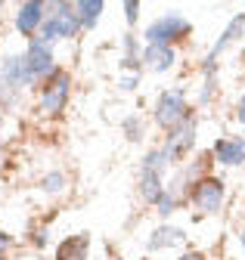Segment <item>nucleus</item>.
Instances as JSON below:
<instances>
[{"instance_id": "1", "label": "nucleus", "mask_w": 245, "mask_h": 260, "mask_svg": "<svg viewBox=\"0 0 245 260\" xmlns=\"http://www.w3.org/2000/svg\"><path fill=\"white\" fill-rule=\"evenodd\" d=\"M227 202V183L221 177H211V174H202L193 186H190V195H187V205L199 214V217H214L221 214Z\"/></svg>"}, {"instance_id": "2", "label": "nucleus", "mask_w": 245, "mask_h": 260, "mask_svg": "<svg viewBox=\"0 0 245 260\" xmlns=\"http://www.w3.org/2000/svg\"><path fill=\"white\" fill-rule=\"evenodd\" d=\"M193 35V22L180 13H165L159 19H152L146 28H143V41L146 44H162V47H174V44H183Z\"/></svg>"}, {"instance_id": "3", "label": "nucleus", "mask_w": 245, "mask_h": 260, "mask_svg": "<svg viewBox=\"0 0 245 260\" xmlns=\"http://www.w3.org/2000/svg\"><path fill=\"white\" fill-rule=\"evenodd\" d=\"M69 100H72V75H69L66 69H56V72L41 84L38 109H41V115H47V118H59V115L66 112Z\"/></svg>"}, {"instance_id": "4", "label": "nucleus", "mask_w": 245, "mask_h": 260, "mask_svg": "<svg viewBox=\"0 0 245 260\" xmlns=\"http://www.w3.org/2000/svg\"><path fill=\"white\" fill-rule=\"evenodd\" d=\"M190 100H187V93H183L180 87L174 90H162L159 93V100H156V109H152V118H156V124L165 130H174L180 127L183 121H190Z\"/></svg>"}, {"instance_id": "5", "label": "nucleus", "mask_w": 245, "mask_h": 260, "mask_svg": "<svg viewBox=\"0 0 245 260\" xmlns=\"http://www.w3.org/2000/svg\"><path fill=\"white\" fill-rule=\"evenodd\" d=\"M81 19L75 13V4L69 0V4H63L59 10H50L47 19H44V28L38 31V35L50 44H59V41H75L81 35Z\"/></svg>"}, {"instance_id": "6", "label": "nucleus", "mask_w": 245, "mask_h": 260, "mask_svg": "<svg viewBox=\"0 0 245 260\" xmlns=\"http://www.w3.org/2000/svg\"><path fill=\"white\" fill-rule=\"evenodd\" d=\"M242 38H245V13H239V16H233V19L227 22V28L221 31V38L214 41V47L208 50L202 72H205V75H218V59H221L233 44H239Z\"/></svg>"}, {"instance_id": "7", "label": "nucleus", "mask_w": 245, "mask_h": 260, "mask_svg": "<svg viewBox=\"0 0 245 260\" xmlns=\"http://www.w3.org/2000/svg\"><path fill=\"white\" fill-rule=\"evenodd\" d=\"M53 47H56V44L44 41L41 35H35L32 41H28L25 56H28V65H32V75H35L38 84H44V81L59 69V65H56V56H53Z\"/></svg>"}, {"instance_id": "8", "label": "nucleus", "mask_w": 245, "mask_h": 260, "mask_svg": "<svg viewBox=\"0 0 245 260\" xmlns=\"http://www.w3.org/2000/svg\"><path fill=\"white\" fill-rule=\"evenodd\" d=\"M44 19H47V0H22L19 10H16L13 25H16V31L22 38L32 41L38 31L44 28Z\"/></svg>"}, {"instance_id": "9", "label": "nucleus", "mask_w": 245, "mask_h": 260, "mask_svg": "<svg viewBox=\"0 0 245 260\" xmlns=\"http://www.w3.org/2000/svg\"><path fill=\"white\" fill-rule=\"evenodd\" d=\"M162 149L168 152V158L174 161H183L193 149H196V121L190 118V121H183L180 127H174V130H168V137H165V143H162Z\"/></svg>"}, {"instance_id": "10", "label": "nucleus", "mask_w": 245, "mask_h": 260, "mask_svg": "<svg viewBox=\"0 0 245 260\" xmlns=\"http://www.w3.org/2000/svg\"><path fill=\"white\" fill-rule=\"evenodd\" d=\"M211 158L221 168H242L245 165V140L239 137H221L211 146Z\"/></svg>"}, {"instance_id": "11", "label": "nucleus", "mask_w": 245, "mask_h": 260, "mask_svg": "<svg viewBox=\"0 0 245 260\" xmlns=\"http://www.w3.org/2000/svg\"><path fill=\"white\" fill-rule=\"evenodd\" d=\"M0 75H4V81H10L16 90L22 87H35V75H32V65H28V56L25 53H16V56H7L4 62H0Z\"/></svg>"}, {"instance_id": "12", "label": "nucleus", "mask_w": 245, "mask_h": 260, "mask_svg": "<svg viewBox=\"0 0 245 260\" xmlns=\"http://www.w3.org/2000/svg\"><path fill=\"white\" fill-rule=\"evenodd\" d=\"M183 242H187V233L180 230V226H174V223H159L156 230L149 233V239H146V251L149 254H159V251H171V248H180Z\"/></svg>"}, {"instance_id": "13", "label": "nucleus", "mask_w": 245, "mask_h": 260, "mask_svg": "<svg viewBox=\"0 0 245 260\" xmlns=\"http://www.w3.org/2000/svg\"><path fill=\"white\" fill-rule=\"evenodd\" d=\"M140 59H143V69L156 72V75L171 72L174 65H177V53H174V47H162V44H146Z\"/></svg>"}, {"instance_id": "14", "label": "nucleus", "mask_w": 245, "mask_h": 260, "mask_svg": "<svg viewBox=\"0 0 245 260\" xmlns=\"http://www.w3.org/2000/svg\"><path fill=\"white\" fill-rule=\"evenodd\" d=\"M165 177L162 174H156V171H140V186H137V192H140V199H143V205H152L156 208V202L165 195Z\"/></svg>"}, {"instance_id": "15", "label": "nucleus", "mask_w": 245, "mask_h": 260, "mask_svg": "<svg viewBox=\"0 0 245 260\" xmlns=\"http://www.w3.org/2000/svg\"><path fill=\"white\" fill-rule=\"evenodd\" d=\"M87 257H90V236L87 233L69 236L56 248V260H87Z\"/></svg>"}, {"instance_id": "16", "label": "nucleus", "mask_w": 245, "mask_h": 260, "mask_svg": "<svg viewBox=\"0 0 245 260\" xmlns=\"http://www.w3.org/2000/svg\"><path fill=\"white\" fill-rule=\"evenodd\" d=\"M103 10H106V0H75V13H78L84 31H94L100 25Z\"/></svg>"}, {"instance_id": "17", "label": "nucleus", "mask_w": 245, "mask_h": 260, "mask_svg": "<svg viewBox=\"0 0 245 260\" xmlns=\"http://www.w3.org/2000/svg\"><path fill=\"white\" fill-rule=\"evenodd\" d=\"M174 165V161L168 158V152L162 149V146H156V149H149L146 155H143V161H140V171H156V174H168V168Z\"/></svg>"}, {"instance_id": "18", "label": "nucleus", "mask_w": 245, "mask_h": 260, "mask_svg": "<svg viewBox=\"0 0 245 260\" xmlns=\"http://www.w3.org/2000/svg\"><path fill=\"white\" fill-rule=\"evenodd\" d=\"M66 186H69V177H66L63 171H47V174L41 177V189H44L47 195H59V192H66Z\"/></svg>"}, {"instance_id": "19", "label": "nucleus", "mask_w": 245, "mask_h": 260, "mask_svg": "<svg viewBox=\"0 0 245 260\" xmlns=\"http://www.w3.org/2000/svg\"><path fill=\"white\" fill-rule=\"evenodd\" d=\"M121 130H125V137H128L131 143H140L143 134H146V121H143L140 115H128L125 121H121Z\"/></svg>"}, {"instance_id": "20", "label": "nucleus", "mask_w": 245, "mask_h": 260, "mask_svg": "<svg viewBox=\"0 0 245 260\" xmlns=\"http://www.w3.org/2000/svg\"><path fill=\"white\" fill-rule=\"evenodd\" d=\"M180 205H183V202H180V199H177V195H174V192H168V189H165V195H162V199H159V202H156V214H159V217H162V220H168V217H171V214H177V208H180Z\"/></svg>"}, {"instance_id": "21", "label": "nucleus", "mask_w": 245, "mask_h": 260, "mask_svg": "<svg viewBox=\"0 0 245 260\" xmlns=\"http://www.w3.org/2000/svg\"><path fill=\"white\" fill-rule=\"evenodd\" d=\"M19 93H22V90H16L10 81H4V75H0V109H10V106L19 100Z\"/></svg>"}, {"instance_id": "22", "label": "nucleus", "mask_w": 245, "mask_h": 260, "mask_svg": "<svg viewBox=\"0 0 245 260\" xmlns=\"http://www.w3.org/2000/svg\"><path fill=\"white\" fill-rule=\"evenodd\" d=\"M140 4H143V0H121V7H125V19H128V25H137V19H140Z\"/></svg>"}, {"instance_id": "23", "label": "nucleus", "mask_w": 245, "mask_h": 260, "mask_svg": "<svg viewBox=\"0 0 245 260\" xmlns=\"http://www.w3.org/2000/svg\"><path fill=\"white\" fill-rule=\"evenodd\" d=\"M214 84H218V75H205V84L199 90V103H211V96H214Z\"/></svg>"}, {"instance_id": "24", "label": "nucleus", "mask_w": 245, "mask_h": 260, "mask_svg": "<svg viewBox=\"0 0 245 260\" xmlns=\"http://www.w3.org/2000/svg\"><path fill=\"white\" fill-rule=\"evenodd\" d=\"M137 84H140V72H131V75H125V78H118V87L125 90V93L137 90Z\"/></svg>"}, {"instance_id": "25", "label": "nucleus", "mask_w": 245, "mask_h": 260, "mask_svg": "<svg viewBox=\"0 0 245 260\" xmlns=\"http://www.w3.org/2000/svg\"><path fill=\"white\" fill-rule=\"evenodd\" d=\"M32 245H35V248H47V245H50V230H47V226L32 233Z\"/></svg>"}, {"instance_id": "26", "label": "nucleus", "mask_w": 245, "mask_h": 260, "mask_svg": "<svg viewBox=\"0 0 245 260\" xmlns=\"http://www.w3.org/2000/svg\"><path fill=\"white\" fill-rule=\"evenodd\" d=\"M16 245V239L10 236V233H4V230H0V257H7V251Z\"/></svg>"}, {"instance_id": "27", "label": "nucleus", "mask_w": 245, "mask_h": 260, "mask_svg": "<svg viewBox=\"0 0 245 260\" xmlns=\"http://www.w3.org/2000/svg\"><path fill=\"white\" fill-rule=\"evenodd\" d=\"M177 260H208V257H205V251H199V248H193V251H183V254H180Z\"/></svg>"}, {"instance_id": "28", "label": "nucleus", "mask_w": 245, "mask_h": 260, "mask_svg": "<svg viewBox=\"0 0 245 260\" xmlns=\"http://www.w3.org/2000/svg\"><path fill=\"white\" fill-rule=\"evenodd\" d=\"M236 118L242 121V127H245V93L239 96V103H236Z\"/></svg>"}, {"instance_id": "29", "label": "nucleus", "mask_w": 245, "mask_h": 260, "mask_svg": "<svg viewBox=\"0 0 245 260\" xmlns=\"http://www.w3.org/2000/svg\"><path fill=\"white\" fill-rule=\"evenodd\" d=\"M63 4H69V0H47V13H50V10H59Z\"/></svg>"}, {"instance_id": "30", "label": "nucleus", "mask_w": 245, "mask_h": 260, "mask_svg": "<svg viewBox=\"0 0 245 260\" xmlns=\"http://www.w3.org/2000/svg\"><path fill=\"white\" fill-rule=\"evenodd\" d=\"M239 251L245 254V223H242V230H239Z\"/></svg>"}, {"instance_id": "31", "label": "nucleus", "mask_w": 245, "mask_h": 260, "mask_svg": "<svg viewBox=\"0 0 245 260\" xmlns=\"http://www.w3.org/2000/svg\"><path fill=\"white\" fill-rule=\"evenodd\" d=\"M0 143H4V118H0Z\"/></svg>"}, {"instance_id": "32", "label": "nucleus", "mask_w": 245, "mask_h": 260, "mask_svg": "<svg viewBox=\"0 0 245 260\" xmlns=\"http://www.w3.org/2000/svg\"><path fill=\"white\" fill-rule=\"evenodd\" d=\"M242 223H245V208H242Z\"/></svg>"}, {"instance_id": "33", "label": "nucleus", "mask_w": 245, "mask_h": 260, "mask_svg": "<svg viewBox=\"0 0 245 260\" xmlns=\"http://www.w3.org/2000/svg\"><path fill=\"white\" fill-rule=\"evenodd\" d=\"M242 140H245V127H242Z\"/></svg>"}, {"instance_id": "34", "label": "nucleus", "mask_w": 245, "mask_h": 260, "mask_svg": "<svg viewBox=\"0 0 245 260\" xmlns=\"http://www.w3.org/2000/svg\"><path fill=\"white\" fill-rule=\"evenodd\" d=\"M4 4H7V0H0V7H4Z\"/></svg>"}, {"instance_id": "35", "label": "nucleus", "mask_w": 245, "mask_h": 260, "mask_svg": "<svg viewBox=\"0 0 245 260\" xmlns=\"http://www.w3.org/2000/svg\"><path fill=\"white\" fill-rule=\"evenodd\" d=\"M0 260H7V257H0Z\"/></svg>"}, {"instance_id": "36", "label": "nucleus", "mask_w": 245, "mask_h": 260, "mask_svg": "<svg viewBox=\"0 0 245 260\" xmlns=\"http://www.w3.org/2000/svg\"><path fill=\"white\" fill-rule=\"evenodd\" d=\"M146 260H149V257H146Z\"/></svg>"}]
</instances>
